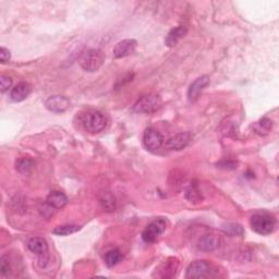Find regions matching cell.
<instances>
[{
    "label": "cell",
    "mask_w": 279,
    "mask_h": 279,
    "mask_svg": "<svg viewBox=\"0 0 279 279\" xmlns=\"http://www.w3.org/2000/svg\"><path fill=\"white\" fill-rule=\"evenodd\" d=\"M250 224L254 232L261 234V236H268L275 230L276 219L268 213H256L251 217Z\"/></svg>",
    "instance_id": "1"
},
{
    "label": "cell",
    "mask_w": 279,
    "mask_h": 279,
    "mask_svg": "<svg viewBox=\"0 0 279 279\" xmlns=\"http://www.w3.org/2000/svg\"><path fill=\"white\" fill-rule=\"evenodd\" d=\"M105 61L104 53L100 49H88L81 55L79 63L81 68L87 72H95L103 66Z\"/></svg>",
    "instance_id": "2"
},
{
    "label": "cell",
    "mask_w": 279,
    "mask_h": 279,
    "mask_svg": "<svg viewBox=\"0 0 279 279\" xmlns=\"http://www.w3.org/2000/svg\"><path fill=\"white\" fill-rule=\"evenodd\" d=\"M162 105L163 100L160 95L148 94L136 101L134 107H133V110L137 113H153L160 110Z\"/></svg>",
    "instance_id": "3"
},
{
    "label": "cell",
    "mask_w": 279,
    "mask_h": 279,
    "mask_svg": "<svg viewBox=\"0 0 279 279\" xmlns=\"http://www.w3.org/2000/svg\"><path fill=\"white\" fill-rule=\"evenodd\" d=\"M82 123H83L85 131L92 133V134H96V133H99L105 129L107 120L103 113L93 110L85 113L83 120H82Z\"/></svg>",
    "instance_id": "4"
},
{
    "label": "cell",
    "mask_w": 279,
    "mask_h": 279,
    "mask_svg": "<svg viewBox=\"0 0 279 279\" xmlns=\"http://www.w3.org/2000/svg\"><path fill=\"white\" fill-rule=\"evenodd\" d=\"M28 248L39 258V264L41 267H46L49 261V248L46 240L40 237L32 238L29 240Z\"/></svg>",
    "instance_id": "5"
},
{
    "label": "cell",
    "mask_w": 279,
    "mask_h": 279,
    "mask_svg": "<svg viewBox=\"0 0 279 279\" xmlns=\"http://www.w3.org/2000/svg\"><path fill=\"white\" fill-rule=\"evenodd\" d=\"M165 229H166V221H165L163 218H158L154 221H152V223L147 227V229H145L142 233V238L145 242L153 243L162 236Z\"/></svg>",
    "instance_id": "6"
},
{
    "label": "cell",
    "mask_w": 279,
    "mask_h": 279,
    "mask_svg": "<svg viewBox=\"0 0 279 279\" xmlns=\"http://www.w3.org/2000/svg\"><path fill=\"white\" fill-rule=\"evenodd\" d=\"M143 142L145 148L149 151H157L162 148L164 143V136L155 128H148L144 132Z\"/></svg>",
    "instance_id": "7"
},
{
    "label": "cell",
    "mask_w": 279,
    "mask_h": 279,
    "mask_svg": "<svg viewBox=\"0 0 279 279\" xmlns=\"http://www.w3.org/2000/svg\"><path fill=\"white\" fill-rule=\"evenodd\" d=\"M136 46L137 43L135 40L128 39L120 41L116 44L115 48H113V57L117 59L128 57L135 52Z\"/></svg>",
    "instance_id": "8"
},
{
    "label": "cell",
    "mask_w": 279,
    "mask_h": 279,
    "mask_svg": "<svg viewBox=\"0 0 279 279\" xmlns=\"http://www.w3.org/2000/svg\"><path fill=\"white\" fill-rule=\"evenodd\" d=\"M209 84V78L207 75H203V77L196 79L193 83L190 85L188 90V99L190 103H194L195 100H198L201 93L205 90Z\"/></svg>",
    "instance_id": "9"
},
{
    "label": "cell",
    "mask_w": 279,
    "mask_h": 279,
    "mask_svg": "<svg viewBox=\"0 0 279 279\" xmlns=\"http://www.w3.org/2000/svg\"><path fill=\"white\" fill-rule=\"evenodd\" d=\"M211 266L205 261H196L189 266L187 269V277L190 279L205 278L209 275Z\"/></svg>",
    "instance_id": "10"
},
{
    "label": "cell",
    "mask_w": 279,
    "mask_h": 279,
    "mask_svg": "<svg viewBox=\"0 0 279 279\" xmlns=\"http://www.w3.org/2000/svg\"><path fill=\"white\" fill-rule=\"evenodd\" d=\"M45 106L50 111L56 113H61L69 108L70 101L65 96H61V95H55V96H50L46 100Z\"/></svg>",
    "instance_id": "11"
},
{
    "label": "cell",
    "mask_w": 279,
    "mask_h": 279,
    "mask_svg": "<svg viewBox=\"0 0 279 279\" xmlns=\"http://www.w3.org/2000/svg\"><path fill=\"white\" fill-rule=\"evenodd\" d=\"M192 138V134L190 132L178 133L175 136L170 137L167 142V148L173 151H180L185 149Z\"/></svg>",
    "instance_id": "12"
},
{
    "label": "cell",
    "mask_w": 279,
    "mask_h": 279,
    "mask_svg": "<svg viewBox=\"0 0 279 279\" xmlns=\"http://www.w3.org/2000/svg\"><path fill=\"white\" fill-rule=\"evenodd\" d=\"M220 246V238L216 234H205L203 236L198 244V248L203 252H213Z\"/></svg>",
    "instance_id": "13"
},
{
    "label": "cell",
    "mask_w": 279,
    "mask_h": 279,
    "mask_svg": "<svg viewBox=\"0 0 279 279\" xmlns=\"http://www.w3.org/2000/svg\"><path fill=\"white\" fill-rule=\"evenodd\" d=\"M31 93V86L27 82H21L17 84L10 92V98L14 101H22L27 98Z\"/></svg>",
    "instance_id": "14"
},
{
    "label": "cell",
    "mask_w": 279,
    "mask_h": 279,
    "mask_svg": "<svg viewBox=\"0 0 279 279\" xmlns=\"http://www.w3.org/2000/svg\"><path fill=\"white\" fill-rule=\"evenodd\" d=\"M67 202H68L67 195L60 191L50 192L46 200L47 205L52 208H62L67 204Z\"/></svg>",
    "instance_id": "15"
},
{
    "label": "cell",
    "mask_w": 279,
    "mask_h": 279,
    "mask_svg": "<svg viewBox=\"0 0 279 279\" xmlns=\"http://www.w3.org/2000/svg\"><path fill=\"white\" fill-rule=\"evenodd\" d=\"M187 32H188L187 29L183 27H178V28L173 29L166 36V39H165V45L168 47L176 46L177 43H178L182 37L186 36Z\"/></svg>",
    "instance_id": "16"
},
{
    "label": "cell",
    "mask_w": 279,
    "mask_h": 279,
    "mask_svg": "<svg viewBox=\"0 0 279 279\" xmlns=\"http://www.w3.org/2000/svg\"><path fill=\"white\" fill-rule=\"evenodd\" d=\"M99 203L101 207H103L107 212H112L116 208V199L110 192H104L103 195L100 196Z\"/></svg>",
    "instance_id": "17"
},
{
    "label": "cell",
    "mask_w": 279,
    "mask_h": 279,
    "mask_svg": "<svg viewBox=\"0 0 279 279\" xmlns=\"http://www.w3.org/2000/svg\"><path fill=\"white\" fill-rule=\"evenodd\" d=\"M121 259H122V254L118 249L110 250L107 252L105 255V263L108 267H112V266L117 265Z\"/></svg>",
    "instance_id": "18"
},
{
    "label": "cell",
    "mask_w": 279,
    "mask_h": 279,
    "mask_svg": "<svg viewBox=\"0 0 279 279\" xmlns=\"http://www.w3.org/2000/svg\"><path fill=\"white\" fill-rule=\"evenodd\" d=\"M79 226L77 225H63V226H58L56 227L55 229L53 230V233L56 234V236L59 237H66L69 236V234H72L74 232H77L80 230Z\"/></svg>",
    "instance_id": "19"
},
{
    "label": "cell",
    "mask_w": 279,
    "mask_h": 279,
    "mask_svg": "<svg viewBox=\"0 0 279 279\" xmlns=\"http://www.w3.org/2000/svg\"><path fill=\"white\" fill-rule=\"evenodd\" d=\"M33 166H34V163L31 160H29V158H21V160L17 161V163H16L17 170L19 171V173H21L23 175L30 174Z\"/></svg>",
    "instance_id": "20"
},
{
    "label": "cell",
    "mask_w": 279,
    "mask_h": 279,
    "mask_svg": "<svg viewBox=\"0 0 279 279\" xmlns=\"http://www.w3.org/2000/svg\"><path fill=\"white\" fill-rule=\"evenodd\" d=\"M271 129V121L268 119H262L255 124V131L258 134H266Z\"/></svg>",
    "instance_id": "21"
},
{
    "label": "cell",
    "mask_w": 279,
    "mask_h": 279,
    "mask_svg": "<svg viewBox=\"0 0 279 279\" xmlns=\"http://www.w3.org/2000/svg\"><path fill=\"white\" fill-rule=\"evenodd\" d=\"M186 196L190 202H194V201L199 202L201 200L200 190L198 189V187H196V186H190L187 190V192H186Z\"/></svg>",
    "instance_id": "22"
},
{
    "label": "cell",
    "mask_w": 279,
    "mask_h": 279,
    "mask_svg": "<svg viewBox=\"0 0 279 279\" xmlns=\"http://www.w3.org/2000/svg\"><path fill=\"white\" fill-rule=\"evenodd\" d=\"M225 232H227L230 236H241L243 233V229L242 227L237 224H228L225 228H224Z\"/></svg>",
    "instance_id": "23"
},
{
    "label": "cell",
    "mask_w": 279,
    "mask_h": 279,
    "mask_svg": "<svg viewBox=\"0 0 279 279\" xmlns=\"http://www.w3.org/2000/svg\"><path fill=\"white\" fill-rule=\"evenodd\" d=\"M11 271V267H10V263H9V259L3 256L0 258V274L2 276H7L10 274Z\"/></svg>",
    "instance_id": "24"
},
{
    "label": "cell",
    "mask_w": 279,
    "mask_h": 279,
    "mask_svg": "<svg viewBox=\"0 0 279 279\" xmlns=\"http://www.w3.org/2000/svg\"><path fill=\"white\" fill-rule=\"evenodd\" d=\"M11 85H12V80L10 78L5 77V75H3V77L0 78V90H2L3 93L7 92L11 87Z\"/></svg>",
    "instance_id": "25"
},
{
    "label": "cell",
    "mask_w": 279,
    "mask_h": 279,
    "mask_svg": "<svg viewBox=\"0 0 279 279\" xmlns=\"http://www.w3.org/2000/svg\"><path fill=\"white\" fill-rule=\"evenodd\" d=\"M0 60L3 63L8 62L10 60V50L6 47L0 48Z\"/></svg>",
    "instance_id": "26"
}]
</instances>
